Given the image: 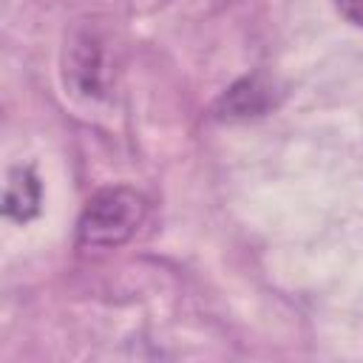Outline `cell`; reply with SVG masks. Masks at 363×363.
<instances>
[{
  "instance_id": "obj_4",
  "label": "cell",
  "mask_w": 363,
  "mask_h": 363,
  "mask_svg": "<svg viewBox=\"0 0 363 363\" xmlns=\"http://www.w3.org/2000/svg\"><path fill=\"white\" fill-rule=\"evenodd\" d=\"M3 210L14 221H28L40 213V182L31 167H14L9 173Z\"/></svg>"
},
{
  "instance_id": "obj_2",
  "label": "cell",
  "mask_w": 363,
  "mask_h": 363,
  "mask_svg": "<svg viewBox=\"0 0 363 363\" xmlns=\"http://www.w3.org/2000/svg\"><path fill=\"white\" fill-rule=\"evenodd\" d=\"M62 82L74 96L91 99L102 94V51L91 31H77L68 37L62 54Z\"/></svg>"
},
{
  "instance_id": "obj_3",
  "label": "cell",
  "mask_w": 363,
  "mask_h": 363,
  "mask_svg": "<svg viewBox=\"0 0 363 363\" xmlns=\"http://www.w3.org/2000/svg\"><path fill=\"white\" fill-rule=\"evenodd\" d=\"M269 108H275L272 85L261 77H244L221 94V99L216 102V116L230 122L252 119V116H264Z\"/></svg>"
},
{
  "instance_id": "obj_1",
  "label": "cell",
  "mask_w": 363,
  "mask_h": 363,
  "mask_svg": "<svg viewBox=\"0 0 363 363\" xmlns=\"http://www.w3.org/2000/svg\"><path fill=\"white\" fill-rule=\"evenodd\" d=\"M145 196L133 187H102L82 207L77 224V244L82 250H116L133 238L145 218Z\"/></svg>"
},
{
  "instance_id": "obj_5",
  "label": "cell",
  "mask_w": 363,
  "mask_h": 363,
  "mask_svg": "<svg viewBox=\"0 0 363 363\" xmlns=\"http://www.w3.org/2000/svg\"><path fill=\"white\" fill-rule=\"evenodd\" d=\"M337 9L352 26L363 28V0H337Z\"/></svg>"
},
{
  "instance_id": "obj_6",
  "label": "cell",
  "mask_w": 363,
  "mask_h": 363,
  "mask_svg": "<svg viewBox=\"0 0 363 363\" xmlns=\"http://www.w3.org/2000/svg\"><path fill=\"white\" fill-rule=\"evenodd\" d=\"M142 3H150V6H159V3H164V0H142Z\"/></svg>"
}]
</instances>
